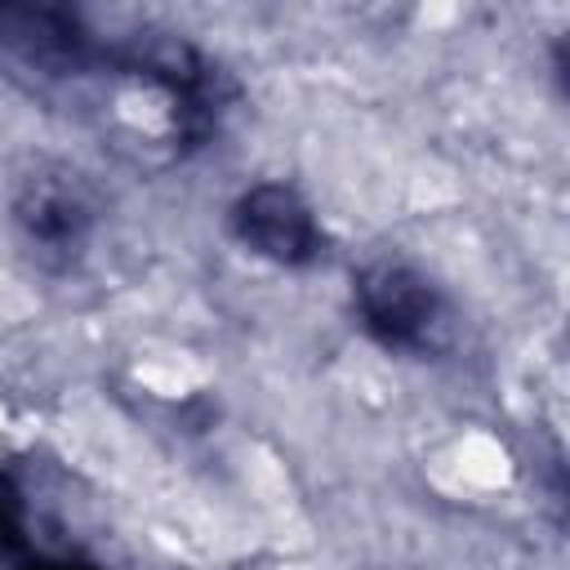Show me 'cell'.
Here are the masks:
<instances>
[{"label": "cell", "mask_w": 570, "mask_h": 570, "mask_svg": "<svg viewBox=\"0 0 570 570\" xmlns=\"http://www.w3.org/2000/svg\"><path fill=\"white\" fill-rule=\"evenodd\" d=\"M361 303H365L370 325L387 343H401V347H432L436 334L445 330V312H441L436 289L410 267L370 272L361 285Z\"/></svg>", "instance_id": "6da1fadb"}, {"label": "cell", "mask_w": 570, "mask_h": 570, "mask_svg": "<svg viewBox=\"0 0 570 570\" xmlns=\"http://www.w3.org/2000/svg\"><path fill=\"white\" fill-rule=\"evenodd\" d=\"M236 218H240L245 240L258 245V254H272V258H285V263L312 254V240H316L312 214L285 187H258V191H249Z\"/></svg>", "instance_id": "7a4b0ae2"}]
</instances>
